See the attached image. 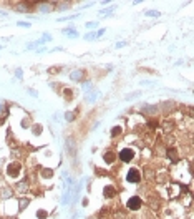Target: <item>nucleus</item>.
I'll return each mask as SVG.
<instances>
[{"instance_id": "nucleus-1", "label": "nucleus", "mask_w": 194, "mask_h": 219, "mask_svg": "<svg viewBox=\"0 0 194 219\" xmlns=\"http://www.w3.org/2000/svg\"><path fill=\"white\" fill-rule=\"evenodd\" d=\"M126 206H128V209H131V211H138V209L143 206V201H141V198L133 196V198H129V199H128Z\"/></svg>"}, {"instance_id": "nucleus-2", "label": "nucleus", "mask_w": 194, "mask_h": 219, "mask_svg": "<svg viewBox=\"0 0 194 219\" xmlns=\"http://www.w3.org/2000/svg\"><path fill=\"white\" fill-rule=\"evenodd\" d=\"M133 158H134V150H131V148H124L120 151V159L123 163H129Z\"/></svg>"}, {"instance_id": "nucleus-3", "label": "nucleus", "mask_w": 194, "mask_h": 219, "mask_svg": "<svg viewBox=\"0 0 194 219\" xmlns=\"http://www.w3.org/2000/svg\"><path fill=\"white\" fill-rule=\"evenodd\" d=\"M20 171H22V166L18 164V163H10L7 168V174L10 178H17L20 174Z\"/></svg>"}, {"instance_id": "nucleus-4", "label": "nucleus", "mask_w": 194, "mask_h": 219, "mask_svg": "<svg viewBox=\"0 0 194 219\" xmlns=\"http://www.w3.org/2000/svg\"><path fill=\"white\" fill-rule=\"evenodd\" d=\"M126 179H128L129 183H138V181L141 179V173L138 171V169L131 168V169L128 171V174H126Z\"/></svg>"}, {"instance_id": "nucleus-5", "label": "nucleus", "mask_w": 194, "mask_h": 219, "mask_svg": "<svg viewBox=\"0 0 194 219\" xmlns=\"http://www.w3.org/2000/svg\"><path fill=\"white\" fill-rule=\"evenodd\" d=\"M103 192H105V198H113L115 192H116V189L113 188V186H106V188L103 189Z\"/></svg>"}, {"instance_id": "nucleus-6", "label": "nucleus", "mask_w": 194, "mask_h": 219, "mask_svg": "<svg viewBox=\"0 0 194 219\" xmlns=\"http://www.w3.org/2000/svg\"><path fill=\"white\" fill-rule=\"evenodd\" d=\"M113 159H115V154H113L111 151H108V153L105 154V161L106 163H113Z\"/></svg>"}, {"instance_id": "nucleus-7", "label": "nucleus", "mask_w": 194, "mask_h": 219, "mask_svg": "<svg viewBox=\"0 0 194 219\" xmlns=\"http://www.w3.org/2000/svg\"><path fill=\"white\" fill-rule=\"evenodd\" d=\"M146 15H148V17H159V12H156V10H149V12H146Z\"/></svg>"}, {"instance_id": "nucleus-8", "label": "nucleus", "mask_w": 194, "mask_h": 219, "mask_svg": "<svg viewBox=\"0 0 194 219\" xmlns=\"http://www.w3.org/2000/svg\"><path fill=\"white\" fill-rule=\"evenodd\" d=\"M121 133V128L120 126H116V128H113V131H111V135L113 136H116V135H120Z\"/></svg>"}, {"instance_id": "nucleus-9", "label": "nucleus", "mask_w": 194, "mask_h": 219, "mask_svg": "<svg viewBox=\"0 0 194 219\" xmlns=\"http://www.w3.org/2000/svg\"><path fill=\"white\" fill-rule=\"evenodd\" d=\"M38 218L45 219V218H47V212H45V211H38Z\"/></svg>"}, {"instance_id": "nucleus-10", "label": "nucleus", "mask_w": 194, "mask_h": 219, "mask_svg": "<svg viewBox=\"0 0 194 219\" xmlns=\"http://www.w3.org/2000/svg\"><path fill=\"white\" fill-rule=\"evenodd\" d=\"M20 27H30V23H24V22H18Z\"/></svg>"}, {"instance_id": "nucleus-11", "label": "nucleus", "mask_w": 194, "mask_h": 219, "mask_svg": "<svg viewBox=\"0 0 194 219\" xmlns=\"http://www.w3.org/2000/svg\"><path fill=\"white\" fill-rule=\"evenodd\" d=\"M86 27H88V28H93V27H96V23H86Z\"/></svg>"}]
</instances>
